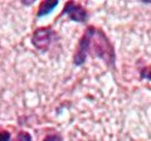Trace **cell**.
Instances as JSON below:
<instances>
[{
  "label": "cell",
  "instance_id": "6da1fadb",
  "mask_svg": "<svg viewBox=\"0 0 151 141\" xmlns=\"http://www.w3.org/2000/svg\"><path fill=\"white\" fill-rule=\"evenodd\" d=\"M88 54H91L92 57L103 59L108 67L111 68L115 67L116 54H115L113 45L108 40L105 33L101 29L92 25H89L87 28L78 42L77 49H76V53L73 57V64L82 65L86 62V58Z\"/></svg>",
  "mask_w": 151,
  "mask_h": 141
},
{
  "label": "cell",
  "instance_id": "7a4b0ae2",
  "mask_svg": "<svg viewBox=\"0 0 151 141\" xmlns=\"http://www.w3.org/2000/svg\"><path fill=\"white\" fill-rule=\"evenodd\" d=\"M52 38H53V30H52L50 27L38 28L33 33L32 43L35 48H38L42 52H45L52 43Z\"/></svg>",
  "mask_w": 151,
  "mask_h": 141
},
{
  "label": "cell",
  "instance_id": "3957f363",
  "mask_svg": "<svg viewBox=\"0 0 151 141\" xmlns=\"http://www.w3.org/2000/svg\"><path fill=\"white\" fill-rule=\"evenodd\" d=\"M67 14L68 18L73 22H78V23H86L88 19V13L82 5L74 3V1H68L65 3V5L63 8L62 15Z\"/></svg>",
  "mask_w": 151,
  "mask_h": 141
},
{
  "label": "cell",
  "instance_id": "277c9868",
  "mask_svg": "<svg viewBox=\"0 0 151 141\" xmlns=\"http://www.w3.org/2000/svg\"><path fill=\"white\" fill-rule=\"evenodd\" d=\"M57 5H58V0H45V1H42L39 8H38L37 17L42 18L44 15H48Z\"/></svg>",
  "mask_w": 151,
  "mask_h": 141
},
{
  "label": "cell",
  "instance_id": "5b68a950",
  "mask_svg": "<svg viewBox=\"0 0 151 141\" xmlns=\"http://www.w3.org/2000/svg\"><path fill=\"white\" fill-rule=\"evenodd\" d=\"M14 141H32V136L29 132H25V131H20L18 132L17 137Z\"/></svg>",
  "mask_w": 151,
  "mask_h": 141
},
{
  "label": "cell",
  "instance_id": "8992f818",
  "mask_svg": "<svg viewBox=\"0 0 151 141\" xmlns=\"http://www.w3.org/2000/svg\"><path fill=\"white\" fill-rule=\"evenodd\" d=\"M43 141H63V139L58 134H50V135H47Z\"/></svg>",
  "mask_w": 151,
  "mask_h": 141
},
{
  "label": "cell",
  "instance_id": "52a82bcc",
  "mask_svg": "<svg viewBox=\"0 0 151 141\" xmlns=\"http://www.w3.org/2000/svg\"><path fill=\"white\" fill-rule=\"evenodd\" d=\"M140 76L142 79H149V81H151V68L147 67V68H144L142 70H141V73H140Z\"/></svg>",
  "mask_w": 151,
  "mask_h": 141
},
{
  "label": "cell",
  "instance_id": "ba28073f",
  "mask_svg": "<svg viewBox=\"0 0 151 141\" xmlns=\"http://www.w3.org/2000/svg\"><path fill=\"white\" fill-rule=\"evenodd\" d=\"M0 141H10V132L9 131H0Z\"/></svg>",
  "mask_w": 151,
  "mask_h": 141
}]
</instances>
